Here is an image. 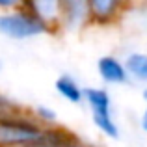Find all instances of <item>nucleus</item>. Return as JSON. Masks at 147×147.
I'll return each mask as SVG.
<instances>
[{
  "mask_svg": "<svg viewBox=\"0 0 147 147\" xmlns=\"http://www.w3.org/2000/svg\"><path fill=\"white\" fill-rule=\"evenodd\" d=\"M54 90H56V93L61 99L67 100L69 104H76V106L84 104V91H86V88H82V84L75 76L67 75V73H63V75H60L56 78Z\"/></svg>",
  "mask_w": 147,
  "mask_h": 147,
  "instance_id": "1a4fd4ad",
  "label": "nucleus"
},
{
  "mask_svg": "<svg viewBox=\"0 0 147 147\" xmlns=\"http://www.w3.org/2000/svg\"><path fill=\"white\" fill-rule=\"evenodd\" d=\"M123 61H125L130 80L147 86V52H140V50L129 52Z\"/></svg>",
  "mask_w": 147,
  "mask_h": 147,
  "instance_id": "9d476101",
  "label": "nucleus"
},
{
  "mask_svg": "<svg viewBox=\"0 0 147 147\" xmlns=\"http://www.w3.org/2000/svg\"><path fill=\"white\" fill-rule=\"evenodd\" d=\"M26 0H0V11H11L24 7Z\"/></svg>",
  "mask_w": 147,
  "mask_h": 147,
  "instance_id": "f8f14e48",
  "label": "nucleus"
},
{
  "mask_svg": "<svg viewBox=\"0 0 147 147\" xmlns=\"http://www.w3.org/2000/svg\"><path fill=\"white\" fill-rule=\"evenodd\" d=\"M84 104L91 114L95 129L110 140H117L121 136L119 125L114 117V100L106 88L90 86L84 91Z\"/></svg>",
  "mask_w": 147,
  "mask_h": 147,
  "instance_id": "f257e3e1",
  "label": "nucleus"
},
{
  "mask_svg": "<svg viewBox=\"0 0 147 147\" xmlns=\"http://www.w3.org/2000/svg\"><path fill=\"white\" fill-rule=\"evenodd\" d=\"M24 147H97V145L84 142L80 136L69 132L67 129L50 127V129H45V132L36 142H32V144Z\"/></svg>",
  "mask_w": 147,
  "mask_h": 147,
  "instance_id": "0eeeda50",
  "label": "nucleus"
},
{
  "mask_svg": "<svg viewBox=\"0 0 147 147\" xmlns=\"http://www.w3.org/2000/svg\"><path fill=\"white\" fill-rule=\"evenodd\" d=\"M97 75L104 86H125L130 82L125 61L114 54H106L97 60Z\"/></svg>",
  "mask_w": 147,
  "mask_h": 147,
  "instance_id": "423d86ee",
  "label": "nucleus"
},
{
  "mask_svg": "<svg viewBox=\"0 0 147 147\" xmlns=\"http://www.w3.org/2000/svg\"><path fill=\"white\" fill-rule=\"evenodd\" d=\"M0 69H2V63H0Z\"/></svg>",
  "mask_w": 147,
  "mask_h": 147,
  "instance_id": "2eb2a0df",
  "label": "nucleus"
},
{
  "mask_svg": "<svg viewBox=\"0 0 147 147\" xmlns=\"http://www.w3.org/2000/svg\"><path fill=\"white\" fill-rule=\"evenodd\" d=\"M47 28L28 9L0 11V36L11 41H28L45 36Z\"/></svg>",
  "mask_w": 147,
  "mask_h": 147,
  "instance_id": "7ed1b4c3",
  "label": "nucleus"
},
{
  "mask_svg": "<svg viewBox=\"0 0 147 147\" xmlns=\"http://www.w3.org/2000/svg\"><path fill=\"white\" fill-rule=\"evenodd\" d=\"M140 127H142V130L147 134V106L144 108V112H142V115H140Z\"/></svg>",
  "mask_w": 147,
  "mask_h": 147,
  "instance_id": "ddd939ff",
  "label": "nucleus"
},
{
  "mask_svg": "<svg viewBox=\"0 0 147 147\" xmlns=\"http://www.w3.org/2000/svg\"><path fill=\"white\" fill-rule=\"evenodd\" d=\"M130 0H88L90 21L95 26H110L121 19Z\"/></svg>",
  "mask_w": 147,
  "mask_h": 147,
  "instance_id": "39448f33",
  "label": "nucleus"
},
{
  "mask_svg": "<svg viewBox=\"0 0 147 147\" xmlns=\"http://www.w3.org/2000/svg\"><path fill=\"white\" fill-rule=\"evenodd\" d=\"M90 24L88 0H63V30L78 32Z\"/></svg>",
  "mask_w": 147,
  "mask_h": 147,
  "instance_id": "6e6552de",
  "label": "nucleus"
},
{
  "mask_svg": "<svg viewBox=\"0 0 147 147\" xmlns=\"http://www.w3.org/2000/svg\"><path fill=\"white\" fill-rule=\"evenodd\" d=\"M32 117L36 119L39 125H43L45 129H50V127H58V114L54 108L47 106V104H39L32 110Z\"/></svg>",
  "mask_w": 147,
  "mask_h": 147,
  "instance_id": "9b49d317",
  "label": "nucleus"
},
{
  "mask_svg": "<svg viewBox=\"0 0 147 147\" xmlns=\"http://www.w3.org/2000/svg\"><path fill=\"white\" fill-rule=\"evenodd\" d=\"M142 100H144L145 106H147V86H144V90H142Z\"/></svg>",
  "mask_w": 147,
  "mask_h": 147,
  "instance_id": "4468645a",
  "label": "nucleus"
},
{
  "mask_svg": "<svg viewBox=\"0 0 147 147\" xmlns=\"http://www.w3.org/2000/svg\"><path fill=\"white\" fill-rule=\"evenodd\" d=\"M24 9H28L49 34L63 30V0H26Z\"/></svg>",
  "mask_w": 147,
  "mask_h": 147,
  "instance_id": "20e7f679",
  "label": "nucleus"
},
{
  "mask_svg": "<svg viewBox=\"0 0 147 147\" xmlns=\"http://www.w3.org/2000/svg\"><path fill=\"white\" fill-rule=\"evenodd\" d=\"M45 132L32 114L17 112L9 115H0V147H24L36 142Z\"/></svg>",
  "mask_w": 147,
  "mask_h": 147,
  "instance_id": "f03ea898",
  "label": "nucleus"
}]
</instances>
